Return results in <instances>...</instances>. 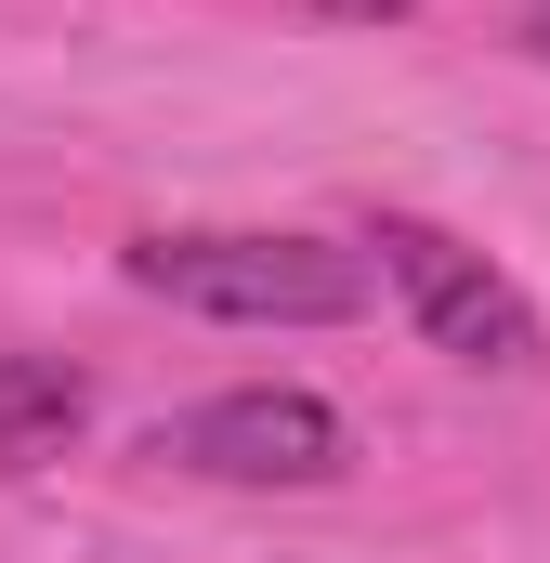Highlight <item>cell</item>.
<instances>
[{
	"label": "cell",
	"instance_id": "1",
	"mask_svg": "<svg viewBox=\"0 0 550 563\" xmlns=\"http://www.w3.org/2000/svg\"><path fill=\"white\" fill-rule=\"evenodd\" d=\"M132 288L170 314H223V328H341L367 314V263L328 236H144Z\"/></svg>",
	"mask_w": 550,
	"mask_h": 563
},
{
	"label": "cell",
	"instance_id": "2",
	"mask_svg": "<svg viewBox=\"0 0 550 563\" xmlns=\"http://www.w3.org/2000/svg\"><path fill=\"white\" fill-rule=\"evenodd\" d=\"M367 250H381V276H394V301L419 314L432 354H459V367H538V314H525V288L485 250H459L446 223H381Z\"/></svg>",
	"mask_w": 550,
	"mask_h": 563
},
{
	"label": "cell",
	"instance_id": "3",
	"mask_svg": "<svg viewBox=\"0 0 550 563\" xmlns=\"http://www.w3.org/2000/svg\"><path fill=\"white\" fill-rule=\"evenodd\" d=\"M157 459L184 472H223V485H328L354 459V432L328 394H288V380H250V394H210L184 420H157Z\"/></svg>",
	"mask_w": 550,
	"mask_h": 563
},
{
	"label": "cell",
	"instance_id": "4",
	"mask_svg": "<svg viewBox=\"0 0 550 563\" xmlns=\"http://www.w3.org/2000/svg\"><path fill=\"white\" fill-rule=\"evenodd\" d=\"M92 420V380L66 354H0V472H40L66 459V432Z\"/></svg>",
	"mask_w": 550,
	"mask_h": 563
},
{
	"label": "cell",
	"instance_id": "5",
	"mask_svg": "<svg viewBox=\"0 0 550 563\" xmlns=\"http://www.w3.org/2000/svg\"><path fill=\"white\" fill-rule=\"evenodd\" d=\"M525 40H538V53H550V0H525Z\"/></svg>",
	"mask_w": 550,
	"mask_h": 563
},
{
	"label": "cell",
	"instance_id": "6",
	"mask_svg": "<svg viewBox=\"0 0 550 563\" xmlns=\"http://www.w3.org/2000/svg\"><path fill=\"white\" fill-rule=\"evenodd\" d=\"M328 13H407V0H328Z\"/></svg>",
	"mask_w": 550,
	"mask_h": 563
}]
</instances>
